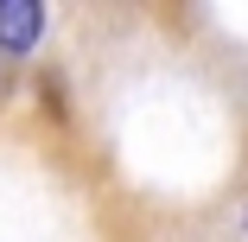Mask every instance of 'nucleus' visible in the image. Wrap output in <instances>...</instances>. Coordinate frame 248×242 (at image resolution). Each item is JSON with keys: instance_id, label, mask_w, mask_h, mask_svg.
<instances>
[{"instance_id": "1", "label": "nucleus", "mask_w": 248, "mask_h": 242, "mask_svg": "<svg viewBox=\"0 0 248 242\" xmlns=\"http://www.w3.org/2000/svg\"><path fill=\"white\" fill-rule=\"evenodd\" d=\"M45 32V7L38 0H0V51L7 58H26Z\"/></svg>"}]
</instances>
